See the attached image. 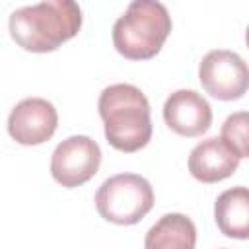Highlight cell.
<instances>
[{"instance_id": "cell-10", "label": "cell", "mask_w": 249, "mask_h": 249, "mask_svg": "<svg viewBox=\"0 0 249 249\" xmlns=\"http://www.w3.org/2000/svg\"><path fill=\"white\" fill-rule=\"evenodd\" d=\"M214 218L226 237H249V191L247 187H233L224 191L214 204Z\"/></svg>"}, {"instance_id": "cell-5", "label": "cell", "mask_w": 249, "mask_h": 249, "mask_svg": "<svg viewBox=\"0 0 249 249\" xmlns=\"http://www.w3.org/2000/svg\"><path fill=\"white\" fill-rule=\"evenodd\" d=\"M198 80L208 95L220 101H233L245 95L249 70L237 53L214 49L202 56L198 64Z\"/></svg>"}, {"instance_id": "cell-2", "label": "cell", "mask_w": 249, "mask_h": 249, "mask_svg": "<svg viewBox=\"0 0 249 249\" xmlns=\"http://www.w3.org/2000/svg\"><path fill=\"white\" fill-rule=\"evenodd\" d=\"M107 142L119 152H138L152 138L150 103L132 84L107 86L97 101Z\"/></svg>"}, {"instance_id": "cell-6", "label": "cell", "mask_w": 249, "mask_h": 249, "mask_svg": "<svg viewBox=\"0 0 249 249\" xmlns=\"http://www.w3.org/2000/svg\"><path fill=\"white\" fill-rule=\"evenodd\" d=\"M99 163V144L89 136L74 134L54 148L51 156V175L58 185L74 189L88 183L97 173Z\"/></svg>"}, {"instance_id": "cell-8", "label": "cell", "mask_w": 249, "mask_h": 249, "mask_svg": "<svg viewBox=\"0 0 249 249\" xmlns=\"http://www.w3.org/2000/svg\"><path fill=\"white\" fill-rule=\"evenodd\" d=\"M163 121L175 134L195 138L210 128L212 109L198 91L177 89L163 103Z\"/></svg>"}, {"instance_id": "cell-3", "label": "cell", "mask_w": 249, "mask_h": 249, "mask_svg": "<svg viewBox=\"0 0 249 249\" xmlns=\"http://www.w3.org/2000/svg\"><path fill=\"white\" fill-rule=\"evenodd\" d=\"M171 33V16L161 2L134 0L113 23V45L130 60L154 58Z\"/></svg>"}, {"instance_id": "cell-9", "label": "cell", "mask_w": 249, "mask_h": 249, "mask_svg": "<svg viewBox=\"0 0 249 249\" xmlns=\"http://www.w3.org/2000/svg\"><path fill=\"white\" fill-rule=\"evenodd\" d=\"M237 167H239L237 154L220 136H210L198 142L189 154V171L200 183L224 181Z\"/></svg>"}, {"instance_id": "cell-12", "label": "cell", "mask_w": 249, "mask_h": 249, "mask_svg": "<svg viewBox=\"0 0 249 249\" xmlns=\"http://www.w3.org/2000/svg\"><path fill=\"white\" fill-rule=\"evenodd\" d=\"M247 126H249V115L247 111H237L230 115L224 124H222V140L237 154L239 160L249 156V136H247Z\"/></svg>"}, {"instance_id": "cell-11", "label": "cell", "mask_w": 249, "mask_h": 249, "mask_svg": "<svg viewBox=\"0 0 249 249\" xmlns=\"http://www.w3.org/2000/svg\"><path fill=\"white\" fill-rule=\"evenodd\" d=\"M196 228L179 212L161 216L146 233L144 249H195Z\"/></svg>"}, {"instance_id": "cell-4", "label": "cell", "mask_w": 249, "mask_h": 249, "mask_svg": "<svg viewBox=\"0 0 249 249\" xmlns=\"http://www.w3.org/2000/svg\"><path fill=\"white\" fill-rule=\"evenodd\" d=\"M154 206V191L138 173H117L101 183L95 193L99 216L111 224H138Z\"/></svg>"}, {"instance_id": "cell-7", "label": "cell", "mask_w": 249, "mask_h": 249, "mask_svg": "<svg viewBox=\"0 0 249 249\" xmlns=\"http://www.w3.org/2000/svg\"><path fill=\"white\" fill-rule=\"evenodd\" d=\"M58 126L54 105L43 97L21 99L8 117V132L21 146H39L47 142Z\"/></svg>"}, {"instance_id": "cell-1", "label": "cell", "mask_w": 249, "mask_h": 249, "mask_svg": "<svg viewBox=\"0 0 249 249\" xmlns=\"http://www.w3.org/2000/svg\"><path fill=\"white\" fill-rule=\"evenodd\" d=\"M10 35L25 51L51 53L78 35L82 10L72 0H45L10 14Z\"/></svg>"}]
</instances>
